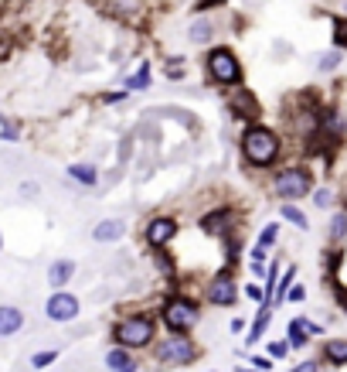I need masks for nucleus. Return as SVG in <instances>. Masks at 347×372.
I'll list each match as a JSON object with an SVG mask.
<instances>
[{"mask_svg": "<svg viewBox=\"0 0 347 372\" xmlns=\"http://www.w3.org/2000/svg\"><path fill=\"white\" fill-rule=\"evenodd\" d=\"M279 134L269 127H249L242 134V157L249 161L252 168H269L272 161H279Z\"/></svg>", "mask_w": 347, "mask_h": 372, "instance_id": "f257e3e1", "label": "nucleus"}, {"mask_svg": "<svg viewBox=\"0 0 347 372\" xmlns=\"http://www.w3.org/2000/svg\"><path fill=\"white\" fill-rule=\"evenodd\" d=\"M154 318H147V314H126V318H119L113 328V342L119 349H130V352H140V349H147V345H154Z\"/></svg>", "mask_w": 347, "mask_h": 372, "instance_id": "f03ea898", "label": "nucleus"}, {"mask_svg": "<svg viewBox=\"0 0 347 372\" xmlns=\"http://www.w3.org/2000/svg\"><path fill=\"white\" fill-rule=\"evenodd\" d=\"M272 192L283 202H300L313 192V171L310 168H283L272 178Z\"/></svg>", "mask_w": 347, "mask_h": 372, "instance_id": "7ed1b4c3", "label": "nucleus"}, {"mask_svg": "<svg viewBox=\"0 0 347 372\" xmlns=\"http://www.w3.org/2000/svg\"><path fill=\"white\" fill-rule=\"evenodd\" d=\"M160 314H164V325L171 328V335L191 332L194 325L201 321V311H197V304H194L191 297H171Z\"/></svg>", "mask_w": 347, "mask_h": 372, "instance_id": "20e7f679", "label": "nucleus"}, {"mask_svg": "<svg viewBox=\"0 0 347 372\" xmlns=\"http://www.w3.org/2000/svg\"><path fill=\"white\" fill-rule=\"evenodd\" d=\"M194 359H197V345L184 335H167L157 345V362L160 366H191Z\"/></svg>", "mask_w": 347, "mask_h": 372, "instance_id": "39448f33", "label": "nucleus"}, {"mask_svg": "<svg viewBox=\"0 0 347 372\" xmlns=\"http://www.w3.org/2000/svg\"><path fill=\"white\" fill-rule=\"evenodd\" d=\"M208 72H212L214 82L235 86V82L242 79V65H238V59L231 55L229 48H214L212 55H208Z\"/></svg>", "mask_w": 347, "mask_h": 372, "instance_id": "423d86ee", "label": "nucleus"}, {"mask_svg": "<svg viewBox=\"0 0 347 372\" xmlns=\"http://www.w3.org/2000/svg\"><path fill=\"white\" fill-rule=\"evenodd\" d=\"M78 311H82V304H78V297L68 294V291H51V297L44 301V314H48V321H55V325L75 321Z\"/></svg>", "mask_w": 347, "mask_h": 372, "instance_id": "0eeeda50", "label": "nucleus"}, {"mask_svg": "<svg viewBox=\"0 0 347 372\" xmlns=\"http://www.w3.org/2000/svg\"><path fill=\"white\" fill-rule=\"evenodd\" d=\"M208 301L218 304V308H231V304L238 301V284H235V277H231L229 270H221V274L208 284Z\"/></svg>", "mask_w": 347, "mask_h": 372, "instance_id": "6e6552de", "label": "nucleus"}, {"mask_svg": "<svg viewBox=\"0 0 347 372\" xmlns=\"http://www.w3.org/2000/svg\"><path fill=\"white\" fill-rule=\"evenodd\" d=\"M174 236H177V222L167 216H157L147 222V229H143V239L154 246V250H164V246H171Z\"/></svg>", "mask_w": 347, "mask_h": 372, "instance_id": "1a4fd4ad", "label": "nucleus"}, {"mask_svg": "<svg viewBox=\"0 0 347 372\" xmlns=\"http://www.w3.org/2000/svg\"><path fill=\"white\" fill-rule=\"evenodd\" d=\"M201 229L208 236H229L231 229H235V212L231 209H218V212H212V216H205L201 219Z\"/></svg>", "mask_w": 347, "mask_h": 372, "instance_id": "9d476101", "label": "nucleus"}, {"mask_svg": "<svg viewBox=\"0 0 347 372\" xmlns=\"http://www.w3.org/2000/svg\"><path fill=\"white\" fill-rule=\"evenodd\" d=\"M320 362L330 369H344L347 366V338H327L320 349Z\"/></svg>", "mask_w": 347, "mask_h": 372, "instance_id": "9b49d317", "label": "nucleus"}, {"mask_svg": "<svg viewBox=\"0 0 347 372\" xmlns=\"http://www.w3.org/2000/svg\"><path fill=\"white\" fill-rule=\"evenodd\" d=\"M106 369L109 372H140V362H136V355L130 349H109L106 352Z\"/></svg>", "mask_w": 347, "mask_h": 372, "instance_id": "f8f14e48", "label": "nucleus"}, {"mask_svg": "<svg viewBox=\"0 0 347 372\" xmlns=\"http://www.w3.org/2000/svg\"><path fill=\"white\" fill-rule=\"evenodd\" d=\"M310 318H293L286 325V345H289V352L293 349H307L310 345Z\"/></svg>", "mask_w": 347, "mask_h": 372, "instance_id": "ddd939ff", "label": "nucleus"}, {"mask_svg": "<svg viewBox=\"0 0 347 372\" xmlns=\"http://www.w3.org/2000/svg\"><path fill=\"white\" fill-rule=\"evenodd\" d=\"M72 277H75V260H55V263L48 267V284H51V291H65V284H72Z\"/></svg>", "mask_w": 347, "mask_h": 372, "instance_id": "4468645a", "label": "nucleus"}, {"mask_svg": "<svg viewBox=\"0 0 347 372\" xmlns=\"http://www.w3.org/2000/svg\"><path fill=\"white\" fill-rule=\"evenodd\" d=\"M24 328V311L14 304H0V338H11Z\"/></svg>", "mask_w": 347, "mask_h": 372, "instance_id": "2eb2a0df", "label": "nucleus"}, {"mask_svg": "<svg viewBox=\"0 0 347 372\" xmlns=\"http://www.w3.org/2000/svg\"><path fill=\"white\" fill-rule=\"evenodd\" d=\"M272 311H276V304H272V301H262V304H259V314H255V321H252L245 345H255L259 338H266V328H269V321H272Z\"/></svg>", "mask_w": 347, "mask_h": 372, "instance_id": "dca6fc26", "label": "nucleus"}, {"mask_svg": "<svg viewBox=\"0 0 347 372\" xmlns=\"http://www.w3.org/2000/svg\"><path fill=\"white\" fill-rule=\"evenodd\" d=\"M123 236H126V222L123 219H102L96 229H92L96 243H119Z\"/></svg>", "mask_w": 347, "mask_h": 372, "instance_id": "f3484780", "label": "nucleus"}, {"mask_svg": "<svg viewBox=\"0 0 347 372\" xmlns=\"http://www.w3.org/2000/svg\"><path fill=\"white\" fill-rule=\"evenodd\" d=\"M68 178L82 185V188H96L99 185V168L89 164V161H78V164H68Z\"/></svg>", "mask_w": 347, "mask_h": 372, "instance_id": "a211bd4d", "label": "nucleus"}, {"mask_svg": "<svg viewBox=\"0 0 347 372\" xmlns=\"http://www.w3.org/2000/svg\"><path fill=\"white\" fill-rule=\"evenodd\" d=\"M327 239L330 246H344L347 243V209H337L327 222Z\"/></svg>", "mask_w": 347, "mask_h": 372, "instance_id": "6ab92c4d", "label": "nucleus"}, {"mask_svg": "<svg viewBox=\"0 0 347 372\" xmlns=\"http://www.w3.org/2000/svg\"><path fill=\"white\" fill-rule=\"evenodd\" d=\"M279 216H283V222H289L293 229H300V233H307L310 229V216L296 205V202H283V205H279Z\"/></svg>", "mask_w": 347, "mask_h": 372, "instance_id": "aec40b11", "label": "nucleus"}, {"mask_svg": "<svg viewBox=\"0 0 347 372\" xmlns=\"http://www.w3.org/2000/svg\"><path fill=\"white\" fill-rule=\"evenodd\" d=\"M341 65H344V52H337V48H330V52H320V55H313V69H317V72H324V76L337 72Z\"/></svg>", "mask_w": 347, "mask_h": 372, "instance_id": "412c9836", "label": "nucleus"}, {"mask_svg": "<svg viewBox=\"0 0 347 372\" xmlns=\"http://www.w3.org/2000/svg\"><path fill=\"white\" fill-rule=\"evenodd\" d=\"M231 110H235V117H245V120L259 117V103H255L252 93H235L231 96Z\"/></svg>", "mask_w": 347, "mask_h": 372, "instance_id": "4be33fe9", "label": "nucleus"}, {"mask_svg": "<svg viewBox=\"0 0 347 372\" xmlns=\"http://www.w3.org/2000/svg\"><path fill=\"white\" fill-rule=\"evenodd\" d=\"M212 35H214V24L208 18H197L191 28H188V38H191L194 45H208V41H212Z\"/></svg>", "mask_w": 347, "mask_h": 372, "instance_id": "5701e85b", "label": "nucleus"}, {"mask_svg": "<svg viewBox=\"0 0 347 372\" xmlns=\"http://www.w3.org/2000/svg\"><path fill=\"white\" fill-rule=\"evenodd\" d=\"M296 284V267H286L283 274H279V284H276V297H272V304L279 308L283 301H286V294H289V287Z\"/></svg>", "mask_w": 347, "mask_h": 372, "instance_id": "b1692460", "label": "nucleus"}, {"mask_svg": "<svg viewBox=\"0 0 347 372\" xmlns=\"http://www.w3.org/2000/svg\"><path fill=\"white\" fill-rule=\"evenodd\" d=\"M310 198H313V205H317V209H324V212L337 205V192H334V188H327V185H324V188H313V192H310Z\"/></svg>", "mask_w": 347, "mask_h": 372, "instance_id": "393cba45", "label": "nucleus"}, {"mask_svg": "<svg viewBox=\"0 0 347 372\" xmlns=\"http://www.w3.org/2000/svg\"><path fill=\"white\" fill-rule=\"evenodd\" d=\"M276 243H279V222H269V226H262V233H259V243H255V246H262V250L269 253Z\"/></svg>", "mask_w": 347, "mask_h": 372, "instance_id": "a878e982", "label": "nucleus"}, {"mask_svg": "<svg viewBox=\"0 0 347 372\" xmlns=\"http://www.w3.org/2000/svg\"><path fill=\"white\" fill-rule=\"evenodd\" d=\"M334 48L347 52V18H334Z\"/></svg>", "mask_w": 347, "mask_h": 372, "instance_id": "bb28decb", "label": "nucleus"}, {"mask_svg": "<svg viewBox=\"0 0 347 372\" xmlns=\"http://www.w3.org/2000/svg\"><path fill=\"white\" fill-rule=\"evenodd\" d=\"M58 362V352L55 349H44V352H35L31 355V369H48Z\"/></svg>", "mask_w": 347, "mask_h": 372, "instance_id": "cd10ccee", "label": "nucleus"}, {"mask_svg": "<svg viewBox=\"0 0 347 372\" xmlns=\"http://www.w3.org/2000/svg\"><path fill=\"white\" fill-rule=\"evenodd\" d=\"M147 82H150V69H147V65H140V72H136V76H130V82H126V86H130V89H147Z\"/></svg>", "mask_w": 347, "mask_h": 372, "instance_id": "c85d7f7f", "label": "nucleus"}, {"mask_svg": "<svg viewBox=\"0 0 347 372\" xmlns=\"http://www.w3.org/2000/svg\"><path fill=\"white\" fill-rule=\"evenodd\" d=\"M320 369H324V362H320V359H303V362H296L289 372H320Z\"/></svg>", "mask_w": 347, "mask_h": 372, "instance_id": "c756f323", "label": "nucleus"}, {"mask_svg": "<svg viewBox=\"0 0 347 372\" xmlns=\"http://www.w3.org/2000/svg\"><path fill=\"white\" fill-rule=\"evenodd\" d=\"M286 301H289V304H303V301H307V287H303V284H293V287H289V294H286Z\"/></svg>", "mask_w": 347, "mask_h": 372, "instance_id": "7c9ffc66", "label": "nucleus"}, {"mask_svg": "<svg viewBox=\"0 0 347 372\" xmlns=\"http://www.w3.org/2000/svg\"><path fill=\"white\" fill-rule=\"evenodd\" d=\"M157 270H160V274H167V277L174 274V260L164 253V250H157Z\"/></svg>", "mask_w": 347, "mask_h": 372, "instance_id": "2f4dec72", "label": "nucleus"}, {"mask_svg": "<svg viewBox=\"0 0 347 372\" xmlns=\"http://www.w3.org/2000/svg\"><path fill=\"white\" fill-rule=\"evenodd\" d=\"M249 366H252V369H259V372H269L272 369V359H269V355H252Z\"/></svg>", "mask_w": 347, "mask_h": 372, "instance_id": "473e14b6", "label": "nucleus"}, {"mask_svg": "<svg viewBox=\"0 0 347 372\" xmlns=\"http://www.w3.org/2000/svg\"><path fill=\"white\" fill-rule=\"evenodd\" d=\"M245 297L255 301V304H262V301H266V291H262L259 284H245Z\"/></svg>", "mask_w": 347, "mask_h": 372, "instance_id": "72a5a7b5", "label": "nucleus"}, {"mask_svg": "<svg viewBox=\"0 0 347 372\" xmlns=\"http://www.w3.org/2000/svg\"><path fill=\"white\" fill-rule=\"evenodd\" d=\"M286 355H289L286 342H269V359H286Z\"/></svg>", "mask_w": 347, "mask_h": 372, "instance_id": "f704fd0d", "label": "nucleus"}, {"mask_svg": "<svg viewBox=\"0 0 347 372\" xmlns=\"http://www.w3.org/2000/svg\"><path fill=\"white\" fill-rule=\"evenodd\" d=\"M252 263H259V267H266V256H269V253H266V250H262V246H252Z\"/></svg>", "mask_w": 347, "mask_h": 372, "instance_id": "c9c22d12", "label": "nucleus"}, {"mask_svg": "<svg viewBox=\"0 0 347 372\" xmlns=\"http://www.w3.org/2000/svg\"><path fill=\"white\" fill-rule=\"evenodd\" d=\"M20 195H24V198L38 195V185H35V181H24V185H20Z\"/></svg>", "mask_w": 347, "mask_h": 372, "instance_id": "e433bc0d", "label": "nucleus"}, {"mask_svg": "<svg viewBox=\"0 0 347 372\" xmlns=\"http://www.w3.org/2000/svg\"><path fill=\"white\" fill-rule=\"evenodd\" d=\"M0 137H4V140H14V137H18V130H14L11 123H4V127H0Z\"/></svg>", "mask_w": 347, "mask_h": 372, "instance_id": "4c0bfd02", "label": "nucleus"}, {"mask_svg": "<svg viewBox=\"0 0 347 372\" xmlns=\"http://www.w3.org/2000/svg\"><path fill=\"white\" fill-rule=\"evenodd\" d=\"M337 301H341V311H344V318H347V291L344 287H337Z\"/></svg>", "mask_w": 347, "mask_h": 372, "instance_id": "58836bf2", "label": "nucleus"}, {"mask_svg": "<svg viewBox=\"0 0 347 372\" xmlns=\"http://www.w3.org/2000/svg\"><path fill=\"white\" fill-rule=\"evenodd\" d=\"M119 99H126V93H106L102 103H119Z\"/></svg>", "mask_w": 347, "mask_h": 372, "instance_id": "ea45409f", "label": "nucleus"}, {"mask_svg": "<svg viewBox=\"0 0 347 372\" xmlns=\"http://www.w3.org/2000/svg\"><path fill=\"white\" fill-rule=\"evenodd\" d=\"M214 4H225V0H201V4H197V11H212Z\"/></svg>", "mask_w": 347, "mask_h": 372, "instance_id": "a19ab883", "label": "nucleus"}, {"mask_svg": "<svg viewBox=\"0 0 347 372\" xmlns=\"http://www.w3.org/2000/svg\"><path fill=\"white\" fill-rule=\"evenodd\" d=\"M7 55H11V41H0V62L7 59Z\"/></svg>", "mask_w": 347, "mask_h": 372, "instance_id": "79ce46f5", "label": "nucleus"}, {"mask_svg": "<svg viewBox=\"0 0 347 372\" xmlns=\"http://www.w3.org/2000/svg\"><path fill=\"white\" fill-rule=\"evenodd\" d=\"M337 18H347V0H337Z\"/></svg>", "mask_w": 347, "mask_h": 372, "instance_id": "37998d69", "label": "nucleus"}, {"mask_svg": "<svg viewBox=\"0 0 347 372\" xmlns=\"http://www.w3.org/2000/svg\"><path fill=\"white\" fill-rule=\"evenodd\" d=\"M0 250H4V233H0Z\"/></svg>", "mask_w": 347, "mask_h": 372, "instance_id": "c03bdc74", "label": "nucleus"}, {"mask_svg": "<svg viewBox=\"0 0 347 372\" xmlns=\"http://www.w3.org/2000/svg\"><path fill=\"white\" fill-rule=\"evenodd\" d=\"M238 372H259V369H238Z\"/></svg>", "mask_w": 347, "mask_h": 372, "instance_id": "a18cd8bd", "label": "nucleus"}]
</instances>
